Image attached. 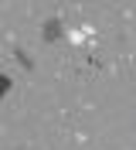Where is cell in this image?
Returning <instances> with one entry per match:
<instances>
[{
  "label": "cell",
  "mask_w": 136,
  "mask_h": 150,
  "mask_svg": "<svg viewBox=\"0 0 136 150\" xmlns=\"http://www.w3.org/2000/svg\"><path fill=\"white\" fill-rule=\"evenodd\" d=\"M10 89H14V79L0 72V99H7V96H10Z\"/></svg>",
  "instance_id": "obj_2"
},
{
  "label": "cell",
  "mask_w": 136,
  "mask_h": 150,
  "mask_svg": "<svg viewBox=\"0 0 136 150\" xmlns=\"http://www.w3.org/2000/svg\"><path fill=\"white\" fill-rule=\"evenodd\" d=\"M14 55L20 58V65H24V68H34V62H31V55H27L24 48H17V51H14Z\"/></svg>",
  "instance_id": "obj_3"
},
{
  "label": "cell",
  "mask_w": 136,
  "mask_h": 150,
  "mask_svg": "<svg viewBox=\"0 0 136 150\" xmlns=\"http://www.w3.org/2000/svg\"><path fill=\"white\" fill-rule=\"evenodd\" d=\"M44 38L48 41H58V38H61V21L58 17H48L44 21Z\"/></svg>",
  "instance_id": "obj_1"
}]
</instances>
